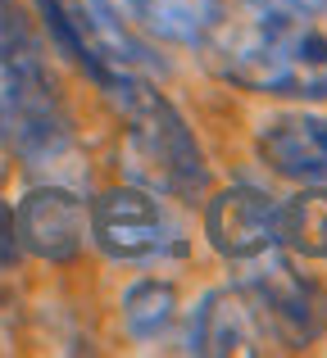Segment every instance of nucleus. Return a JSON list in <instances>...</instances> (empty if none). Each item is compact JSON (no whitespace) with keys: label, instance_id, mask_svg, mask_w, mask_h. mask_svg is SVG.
Returning <instances> with one entry per match:
<instances>
[{"label":"nucleus","instance_id":"nucleus-1","mask_svg":"<svg viewBox=\"0 0 327 358\" xmlns=\"http://www.w3.org/2000/svg\"><path fill=\"white\" fill-rule=\"evenodd\" d=\"M204 64L223 82L255 96L327 100V36L286 9H218V23L200 41Z\"/></svg>","mask_w":327,"mask_h":358},{"label":"nucleus","instance_id":"nucleus-2","mask_svg":"<svg viewBox=\"0 0 327 358\" xmlns=\"http://www.w3.org/2000/svg\"><path fill=\"white\" fill-rule=\"evenodd\" d=\"M0 141L27 164H50L73 141L46 41L14 0H0Z\"/></svg>","mask_w":327,"mask_h":358},{"label":"nucleus","instance_id":"nucleus-3","mask_svg":"<svg viewBox=\"0 0 327 358\" xmlns=\"http://www.w3.org/2000/svg\"><path fill=\"white\" fill-rule=\"evenodd\" d=\"M100 91L114 100L118 118H123V131H127L123 164L132 173V182L160 195L195 200L209 182V173H204V155L195 145L191 127L182 122V114L141 73H109L100 82Z\"/></svg>","mask_w":327,"mask_h":358},{"label":"nucleus","instance_id":"nucleus-4","mask_svg":"<svg viewBox=\"0 0 327 358\" xmlns=\"http://www.w3.org/2000/svg\"><path fill=\"white\" fill-rule=\"evenodd\" d=\"M237 268H241L237 290L255 304L268 336H282L291 345H309L323 336L327 327L323 290L309 277H300L291 268V259L277 254V245L264 254H250V259H237Z\"/></svg>","mask_w":327,"mask_h":358},{"label":"nucleus","instance_id":"nucleus-5","mask_svg":"<svg viewBox=\"0 0 327 358\" xmlns=\"http://www.w3.org/2000/svg\"><path fill=\"white\" fill-rule=\"evenodd\" d=\"M87 231L109 259L118 263H141L160 259V254L177 250V231L155 204L146 186H114V191L96 195L87 213Z\"/></svg>","mask_w":327,"mask_h":358},{"label":"nucleus","instance_id":"nucleus-6","mask_svg":"<svg viewBox=\"0 0 327 358\" xmlns=\"http://www.w3.org/2000/svg\"><path fill=\"white\" fill-rule=\"evenodd\" d=\"M9 227H14L18 250L64 263L87 245V204L64 186H41L18 200V209L9 213Z\"/></svg>","mask_w":327,"mask_h":358},{"label":"nucleus","instance_id":"nucleus-7","mask_svg":"<svg viewBox=\"0 0 327 358\" xmlns=\"http://www.w3.org/2000/svg\"><path fill=\"white\" fill-rule=\"evenodd\" d=\"M204 236L228 263L264 254L277 245V200L255 186L218 191L204 209Z\"/></svg>","mask_w":327,"mask_h":358},{"label":"nucleus","instance_id":"nucleus-8","mask_svg":"<svg viewBox=\"0 0 327 358\" xmlns=\"http://www.w3.org/2000/svg\"><path fill=\"white\" fill-rule=\"evenodd\" d=\"M264 322H259L255 304L232 290H209L200 308L191 313L186 327V354H209V358H232V354H264Z\"/></svg>","mask_w":327,"mask_h":358},{"label":"nucleus","instance_id":"nucleus-9","mask_svg":"<svg viewBox=\"0 0 327 358\" xmlns=\"http://www.w3.org/2000/svg\"><path fill=\"white\" fill-rule=\"evenodd\" d=\"M69 14H73L82 41H87L91 55H96V64H100L105 78L109 73H141V78L164 73V59L151 50V41H146L141 32L127 27V18H118L114 0H69Z\"/></svg>","mask_w":327,"mask_h":358},{"label":"nucleus","instance_id":"nucleus-10","mask_svg":"<svg viewBox=\"0 0 327 358\" xmlns=\"http://www.w3.org/2000/svg\"><path fill=\"white\" fill-rule=\"evenodd\" d=\"M259 155L277 177L300 186L327 182V118L323 114H282L264 122Z\"/></svg>","mask_w":327,"mask_h":358},{"label":"nucleus","instance_id":"nucleus-11","mask_svg":"<svg viewBox=\"0 0 327 358\" xmlns=\"http://www.w3.org/2000/svg\"><path fill=\"white\" fill-rule=\"evenodd\" d=\"M127 14L146 27L151 36L173 45H200L209 27L218 23L223 0H123Z\"/></svg>","mask_w":327,"mask_h":358},{"label":"nucleus","instance_id":"nucleus-12","mask_svg":"<svg viewBox=\"0 0 327 358\" xmlns=\"http://www.w3.org/2000/svg\"><path fill=\"white\" fill-rule=\"evenodd\" d=\"M277 245L305 259H327V191L305 186L291 200H277Z\"/></svg>","mask_w":327,"mask_h":358},{"label":"nucleus","instance_id":"nucleus-13","mask_svg":"<svg viewBox=\"0 0 327 358\" xmlns=\"http://www.w3.org/2000/svg\"><path fill=\"white\" fill-rule=\"evenodd\" d=\"M123 322L137 341H160L177 322V290L168 281H137L123 295Z\"/></svg>","mask_w":327,"mask_h":358},{"label":"nucleus","instance_id":"nucleus-14","mask_svg":"<svg viewBox=\"0 0 327 358\" xmlns=\"http://www.w3.org/2000/svg\"><path fill=\"white\" fill-rule=\"evenodd\" d=\"M36 5V14H41V27H46V36H50V45L60 55H69L73 64H78L82 73H87L91 82H100L105 73H100V64H96V55L87 50V41H82V32H78V23H73V14H69V0H32Z\"/></svg>","mask_w":327,"mask_h":358},{"label":"nucleus","instance_id":"nucleus-15","mask_svg":"<svg viewBox=\"0 0 327 358\" xmlns=\"http://www.w3.org/2000/svg\"><path fill=\"white\" fill-rule=\"evenodd\" d=\"M250 5L286 9V14H300V18H319V14H327V0H250Z\"/></svg>","mask_w":327,"mask_h":358},{"label":"nucleus","instance_id":"nucleus-16","mask_svg":"<svg viewBox=\"0 0 327 358\" xmlns=\"http://www.w3.org/2000/svg\"><path fill=\"white\" fill-rule=\"evenodd\" d=\"M14 259V227H9V209H5V200H0V268Z\"/></svg>","mask_w":327,"mask_h":358}]
</instances>
